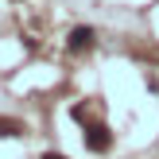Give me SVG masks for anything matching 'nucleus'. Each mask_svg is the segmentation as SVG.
Returning <instances> with one entry per match:
<instances>
[{
	"mask_svg": "<svg viewBox=\"0 0 159 159\" xmlns=\"http://www.w3.org/2000/svg\"><path fill=\"white\" fill-rule=\"evenodd\" d=\"M82 140H85V148H89L93 155H105L109 148H113V136H109L105 124H89V120H85V136Z\"/></svg>",
	"mask_w": 159,
	"mask_h": 159,
	"instance_id": "obj_1",
	"label": "nucleus"
},
{
	"mask_svg": "<svg viewBox=\"0 0 159 159\" xmlns=\"http://www.w3.org/2000/svg\"><path fill=\"white\" fill-rule=\"evenodd\" d=\"M93 39H97V31H93V27H85V23H78V27L70 31L66 47H70L74 54H82V51H89V47H93Z\"/></svg>",
	"mask_w": 159,
	"mask_h": 159,
	"instance_id": "obj_2",
	"label": "nucleus"
},
{
	"mask_svg": "<svg viewBox=\"0 0 159 159\" xmlns=\"http://www.w3.org/2000/svg\"><path fill=\"white\" fill-rule=\"evenodd\" d=\"M0 136H4V140L23 136V124H20V120H8V116H0Z\"/></svg>",
	"mask_w": 159,
	"mask_h": 159,
	"instance_id": "obj_3",
	"label": "nucleus"
},
{
	"mask_svg": "<svg viewBox=\"0 0 159 159\" xmlns=\"http://www.w3.org/2000/svg\"><path fill=\"white\" fill-rule=\"evenodd\" d=\"M43 159H66V155H54V152H47V155H43Z\"/></svg>",
	"mask_w": 159,
	"mask_h": 159,
	"instance_id": "obj_4",
	"label": "nucleus"
}]
</instances>
